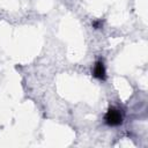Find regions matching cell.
<instances>
[{"mask_svg": "<svg viewBox=\"0 0 148 148\" xmlns=\"http://www.w3.org/2000/svg\"><path fill=\"white\" fill-rule=\"evenodd\" d=\"M103 24H104V21H103L102 18H96V20H94V21L91 22V27H92L94 29H96V30L102 29V28H103Z\"/></svg>", "mask_w": 148, "mask_h": 148, "instance_id": "obj_3", "label": "cell"}, {"mask_svg": "<svg viewBox=\"0 0 148 148\" xmlns=\"http://www.w3.org/2000/svg\"><path fill=\"white\" fill-rule=\"evenodd\" d=\"M91 75L99 80V81H105L108 75H106V68H105V65H104V61L103 59H97L94 64V67H92V71H91Z\"/></svg>", "mask_w": 148, "mask_h": 148, "instance_id": "obj_2", "label": "cell"}, {"mask_svg": "<svg viewBox=\"0 0 148 148\" xmlns=\"http://www.w3.org/2000/svg\"><path fill=\"white\" fill-rule=\"evenodd\" d=\"M104 124L109 127H117L124 123V113L117 106H110L104 114Z\"/></svg>", "mask_w": 148, "mask_h": 148, "instance_id": "obj_1", "label": "cell"}]
</instances>
